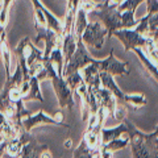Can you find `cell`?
<instances>
[{
  "mask_svg": "<svg viewBox=\"0 0 158 158\" xmlns=\"http://www.w3.org/2000/svg\"><path fill=\"white\" fill-rule=\"evenodd\" d=\"M88 24L87 13L83 11L82 8L78 7V11L75 15V21H74V33H75V38H82V34Z\"/></svg>",
  "mask_w": 158,
  "mask_h": 158,
  "instance_id": "obj_18",
  "label": "cell"
},
{
  "mask_svg": "<svg viewBox=\"0 0 158 158\" xmlns=\"http://www.w3.org/2000/svg\"><path fill=\"white\" fill-rule=\"evenodd\" d=\"M100 81H102V86L106 87L107 90H110L113 96L116 98V100L118 104H123L127 110L131 111H138L140 108L146 106V98L144 94H125L123 92L118 86L116 85L113 75L108 73H100Z\"/></svg>",
  "mask_w": 158,
  "mask_h": 158,
  "instance_id": "obj_1",
  "label": "cell"
},
{
  "mask_svg": "<svg viewBox=\"0 0 158 158\" xmlns=\"http://www.w3.org/2000/svg\"><path fill=\"white\" fill-rule=\"evenodd\" d=\"M40 83H41V81H40L36 75L31 77V79H29V90L27 92V95L23 99L24 102L38 100L40 103H44L42 92H41V90H40Z\"/></svg>",
  "mask_w": 158,
  "mask_h": 158,
  "instance_id": "obj_17",
  "label": "cell"
},
{
  "mask_svg": "<svg viewBox=\"0 0 158 158\" xmlns=\"http://www.w3.org/2000/svg\"><path fill=\"white\" fill-rule=\"evenodd\" d=\"M94 61H95V58H92L91 54L87 52L86 45L82 41V38H77V49L71 56V58L63 66V73H62L63 77H67L73 73L82 70V69H85Z\"/></svg>",
  "mask_w": 158,
  "mask_h": 158,
  "instance_id": "obj_4",
  "label": "cell"
},
{
  "mask_svg": "<svg viewBox=\"0 0 158 158\" xmlns=\"http://www.w3.org/2000/svg\"><path fill=\"white\" fill-rule=\"evenodd\" d=\"M33 4V17H34V27H42V28H50L62 36L63 25L54 15L49 11L48 8L42 6L40 0H32Z\"/></svg>",
  "mask_w": 158,
  "mask_h": 158,
  "instance_id": "obj_5",
  "label": "cell"
},
{
  "mask_svg": "<svg viewBox=\"0 0 158 158\" xmlns=\"http://www.w3.org/2000/svg\"><path fill=\"white\" fill-rule=\"evenodd\" d=\"M21 158H45L52 157L49 148L46 144H41L38 142L33 136L28 138V141L24 144L21 153H20Z\"/></svg>",
  "mask_w": 158,
  "mask_h": 158,
  "instance_id": "obj_11",
  "label": "cell"
},
{
  "mask_svg": "<svg viewBox=\"0 0 158 158\" xmlns=\"http://www.w3.org/2000/svg\"><path fill=\"white\" fill-rule=\"evenodd\" d=\"M142 2H145V0H123V2L117 6V9H118L120 12L127 11V9H129V11L136 12L137 7L140 6V4H141Z\"/></svg>",
  "mask_w": 158,
  "mask_h": 158,
  "instance_id": "obj_22",
  "label": "cell"
},
{
  "mask_svg": "<svg viewBox=\"0 0 158 158\" xmlns=\"http://www.w3.org/2000/svg\"><path fill=\"white\" fill-rule=\"evenodd\" d=\"M135 13L136 12L129 11V9L121 12V27H123V29L135 28L138 24V20L135 19Z\"/></svg>",
  "mask_w": 158,
  "mask_h": 158,
  "instance_id": "obj_20",
  "label": "cell"
},
{
  "mask_svg": "<svg viewBox=\"0 0 158 158\" xmlns=\"http://www.w3.org/2000/svg\"><path fill=\"white\" fill-rule=\"evenodd\" d=\"M128 145H129V136H128V133H125L124 137L120 136L117 138H113V140L107 142V144H103L102 145V157L111 158V157H113V154H112L113 152L124 149Z\"/></svg>",
  "mask_w": 158,
  "mask_h": 158,
  "instance_id": "obj_14",
  "label": "cell"
},
{
  "mask_svg": "<svg viewBox=\"0 0 158 158\" xmlns=\"http://www.w3.org/2000/svg\"><path fill=\"white\" fill-rule=\"evenodd\" d=\"M133 52L137 54V57H138V59H140V62H141L142 67H144L145 73L158 83V65L149 56H148L146 52L142 48H136V49H133Z\"/></svg>",
  "mask_w": 158,
  "mask_h": 158,
  "instance_id": "obj_13",
  "label": "cell"
},
{
  "mask_svg": "<svg viewBox=\"0 0 158 158\" xmlns=\"http://www.w3.org/2000/svg\"><path fill=\"white\" fill-rule=\"evenodd\" d=\"M63 112L58 111L54 116H48L44 111H38L36 115H28L23 118V127L24 129L31 132L34 127L37 125H42V124H50V125H58V127H63L66 129H70V125H67L66 123H63Z\"/></svg>",
  "mask_w": 158,
  "mask_h": 158,
  "instance_id": "obj_6",
  "label": "cell"
},
{
  "mask_svg": "<svg viewBox=\"0 0 158 158\" xmlns=\"http://www.w3.org/2000/svg\"><path fill=\"white\" fill-rule=\"evenodd\" d=\"M136 31L142 34V36H145L148 38H150V31H149V20H148V15L144 16L141 20H138V24L135 27Z\"/></svg>",
  "mask_w": 158,
  "mask_h": 158,
  "instance_id": "obj_23",
  "label": "cell"
},
{
  "mask_svg": "<svg viewBox=\"0 0 158 158\" xmlns=\"http://www.w3.org/2000/svg\"><path fill=\"white\" fill-rule=\"evenodd\" d=\"M0 56H2V61L4 69H6V75L9 78L12 75L11 74V63H12V52L9 49L8 45V40H7V33L6 28L0 29Z\"/></svg>",
  "mask_w": 158,
  "mask_h": 158,
  "instance_id": "obj_12",
  "label": "cell"
},
{
  "mask_svg": "<svg viewBox=\"0 0 158 158\" xmlns=\"http://www.w3.org/2000/svg\"><path fill=\"white\" fill-rule=\"evenodd\" d=\"M79 8H82L87 15L91 13L92 11H95L98 8V3H95L94 0H81L79 3Z\"/></svg>",
  "mask_w": 158,
  "mask_h": 158,
  "instance_id": "obj_24",
  "label": "cell"
},
{
  "mask_svg": "<svg viewBox=\"0 0 158 158\" xmlns=\"http://www.w3.org/2000/svg\"><path fill=\"white\" fill-rule=\"evenodd\" d=\"M83 78H85L87 87L91 88V90H96V88L102 87L100 71H99L98 66L95 65V61L83 69Z\"/></svg>",
  "mask_w": 158,
  "mask_h": 158,
  "instance_id": "obj_15",
  "label": "cell"
},
{
  "mask_svg": "<svg viewBox=\"0 0 158 158\" xmlns=\"http://www.w3.org/2000/svg\"><path fill=\"white\" fill-rule=\"evenodd\" d=\"M49 61L52 62V65L56 67V70L62 74L63 73V66H65V59H63V53H62V46L54 48L50 56H49ZM63 75V74H62Z\"/></svg>",
  "mask_w": 158,
  "mask_h": 158,
  "instance_id": "obj_19",
  "label": "cell"
},
{
  "mask_svg": "<svg viewBox=\"0 0 158 158\" xmlns=\"http://www.w3.org/2000/svg\"><path fill=\"white\" fill-rule=\"evenodd\" d=\"M95 65L100 73H108L111 75H128L129 74V65L128 62H120L115 58V52L111 49L110 56L104 59H95Z\"/></svg>",
  "mask_w": 158,
  "mask_h": 158,
  "instance_id": "obj_9",
  "label": "cell"
},
{
  "mask_svg": "<svg viewBox=\"0 0 158 158\" xmlns=\"http://www.w3.org/2000/svg\"><path fill=\"white\" fill-rule=\"evenodd\" d=\"M148 4V12L146 13H156L158 12V0H145Z\"/></svg>",
  "mask_w": 158,
  "mask_h": 158,
  "instance_id": "obj_25",
  "label": "cell"
},
{
  "mask_svg": "<svg viewBox=\"0 0 158 158\" xmlns=\"http://www.w3.org/2000/svg\"><path fill=\"white\" fill-rule=\"evenodd\" d=\"M13 0H2V8H0V29L6 28L8 24V12L11 8Z\"/></svg>",
  "mask_w": 158,
  "mask_h": 158,
  "instance_id": "obj_21",
  "label": "cell"
},
{
  "mask_svg": "<svg viewBox=\"0 0 158 158\" xmlns=\"http://www.w3.org/2000/svg\"><path fill=\"white\" fill-rule=\"evenodd\" d=\"M111 2H112V3H115V4H120L123 0H111Z\"/></svg>",
  "mask_w": 158,
  "mask_h": 158,
  "instance_id": "obj_27",
  "label": "cell"
},
{
  "mask_svg": "<svg viewBox=\"0 0 158 158\" xmlns=\"http://www.w3.org/2000/svg\"><path fill=\"white\" fill-rule=\"evenodd\" d=\"M108 37V31L104 25H102L98 21H88L85 32L82 34V41L85 45L92 46L95 49H102L104 45L106 38Z\"/></svg>",
  "mask_w": 158,
  "mask_h": 158,
  "instance_id": "obj_7",
  "label": "cell"
},
{
  "mask_svg": "<svg viewBox=\"0 0 158 158\" xmlns=\"http://www.w3.org/2000/svg\"><path fill=\"white\" fill-rule=\"evenodd\" d=\"M15 54H16V57H23L25 59L28 66H31L36 61L44 59V50H40L37 45H34V42L29 37H24L19 42L17 48L15 49Z\"/></svg>",
  "mask_w": 158,
  "mask_h": 158,
  "instance_id": "obj_10",
  "label": "cell"
},
{
  "mask_svg": "<svg viewBox=\"0 0 158 158\" xmlns=\"http://www.w3.org/2000/svg\"><path fill=\"white\" fill-rule=\"evenodd\" d=\"M65 142H66V144H65L66 148H70V146H71V140H66Z\"/></svg>",
  "mask_w": 158,
  "mask_h": 158,
  "instance_id": "obj_26",
  "label": "cell"
},
{
  "mask_svg": "<svg viewBox=\"0 0 158 158\" xmlns=\"http://www.w3.org/2000/svg\"><path fill=\"white\" fill-rule=\"evenodd\" d=\"M112 36H115L118 38V41H121V44L124 45L125 53L133 50L136 48H145L146 44L149 42L150 38H148L145 36L140 34L135 28L131 29H117L113 32Z\"/></svg>",
  "mask_w": 158,
  "mask_h": 158,
  "instance_id": "obj_8",
  "label": "cell"
},
{
  "mask_svg": "<svg viewBox=\"0 0 158 158\" xmlns=\"http://www.w3.org/2000/svg\"><path fill=\"white\" fill-rule=\"evenodd\" d=\"M46 67H48V79H50L53 83V88L56 92V96L58 99V104L61 108H69L73 110L74 107V99L71 94V88L69 86L67 81L62 74H59L56 67L52 65V62L49 59H45Z\"/></svg>",
  "mask_w": 158,
  "mask_h": 158,
  "instance_id": "obj_2",
  "label": "cell"
},
{
  "mask_svg": "<svg viewBox=\"0 0 158 158\" xmlns=\"http://www.w3.org/2000/svg\"><path fill=\"white\" fill-rule=\"evenodd\" d=\"M125 133H128V125L125 121H123L120 125L115 128H102V145L110 142L113 138L125 135Z\"/></svg>",
  "mask_w": 158,
  "mask_h": 158,
  "instance_id": "obj_16",
  "label": "cell"
},
{
  "mask_svg": "<svg viewBox=\"0 0 158 158\" xmlns=\"http://www.w3.org/2000/svg\"><path fill=\"white\" fill-rule=\"evenodd\" d=\"M118 4L112 3L111 0H104L103 3H98V8L91 13L90 16H95L102 21V24L107 28L108 37H111L113 32L117 29H123L121 27V12L117 9Z\"/></svg>",
  "mask_w": 158,
  "mask_h": 158,
  "instance_id": "obj_3",
  "label": "cell"
}]
</instances>
